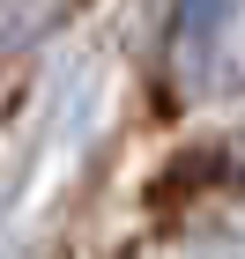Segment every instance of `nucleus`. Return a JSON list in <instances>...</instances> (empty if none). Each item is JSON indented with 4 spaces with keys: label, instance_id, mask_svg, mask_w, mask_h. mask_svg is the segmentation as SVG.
<instances>
[{
    "label": "nucleus",
    "instance_id": "f03ea898",
    "mask_svg": "<svg viewBox=\"0 0 245 259\" xmlns=\"http://www.w3.org/2000/svg\"><path fill=\"white\" fill-rule=\"evenodd\" d=\"M60 15H67V0H0V45L38 37V30H52Z\"/></svg>",
    "mask_w": 245,
    "mask_h": 259
},
{
    "label": "nucleus",
    "instance_id": "f257e3e1",
    "mask_svg": "<svg viewBox=\"0 0 245 259\" xmlns=\"http://www.w3.org/2000/svg\"><path fill=\"white\" fill-rule=\"evenodd\" d=\"M171 81H179V97L245 89V0H179Z\"/></svg>",
    "mask_w": 245,
    "mask_h": 259
}]
</instances>
